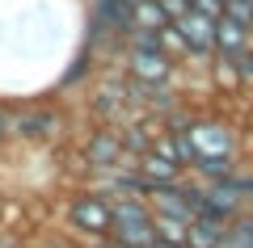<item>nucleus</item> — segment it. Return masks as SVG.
Returning a JSON list of instances; mask_svg holds the SVG:
<instances>
[{
  "label": "nucleus",
  "instance_id": "1",
  "mask_svg": "<svg viewBox=\"0 0 253 248\" xmlns=\"http://www.w3.org/2000/svg\"><path fill=\"white\" fill-rule=\"evenodd\" d=\"M173 71H177V63L152 42V34H131L126 38V76L135 80V84L161 89V84L173 80Z\"/></svg>",
  "mask_w": 253,
  "mask_h": 248
},
{
  "label": "nucleus",
  "instance_id": "2",
  "mask_svg": "<svg viewBox=\"0 0 253 248\" xmlns=\"http://www.w3.org/2000/svg\"><path fill=\"white\" fill-rule=\"evenodd\" d=\"M110 223H114V214H110V198L101 194V189H84V194H76L72 202H68V227H72L76 236L106 240Z\"/></svg>",
  "mask_w": 253,
  "mask_h": 248
},
{
  "label": "nucleus",
  "instance_id": "3",
  "mask_svg": "<svg viewBox=\"0 0 253 248\" xmlns=\"http://www.w3.org/2000/svg\"><path fill=\"white\" fill-rule=\"evenodd\" d=\"M181 135H186L194 160H203V156H236V135L228 131V122H219V118H199L194 114ZM194 160H190V164H194Z\"/></svg>",
  "mask_w": 253,
  "mask_h": 248
},
{
  "label": "nucleus",
  "instance_id": "4",
  "mask_svg": "<svg viewBox=\"0 0 253 248\" xmlns=\"http://www.w3.org/2000/svg\"><path fill=\"white\" fill-rule=\"evenodd\" d=\"M173 26L186 38L190 59H211V55H215V17H207V13H199V9H186Z\"/></svg>",
  "mask_w": 253,
  "mask_h": 248
},
{
  "label": "nucleus",
  "instance_id": "5",
  "mask_svg": "<svg viewBox=\"0 0 253 248\" xmlns=\"http://www.w3.org/2000/svg\"><path fill=\"white\" fill-rule=\"evenodd\" d=\"M81 160L93 173L118 169V160H123V135H118L114 126H97V131L89 135V143L81 147Z\"/></svg>",
  "mask_w": 253,
  "mask_h": 248
},
{
  "label": "nucleus",
  "instance_id": "6",
  "mask_svg": "<svg viewBox=\"0 0 253 248\" xmlns=\"http://www.w3.org/2000/svg\"><path fill=\"white\" fill-rule=\"evenodd\" d=\"M228 223H232V219H219V214H207V211L194 214L190 227H186V248H219V244H224Z\"/></svg>",
  "mask_w": 253,
  "mask_h": 248
},
{
  "label": "nucleus",
  "instance_id": "7",
  "mask_svg": "<svg viewBox=\"0 0 253 248\" xmlns=\"http://www.w3.org/2000/svg\"><path fill=\"white\" fill-rule=\"evenodd\" d=\"M249 46H253V30H245L241 21H232V17L219 13L215 17V55H241V51H249Z\"/></svg>",
  "mask_w": 253,
  "mask_h": 248
},
{
  "label": "nucleus",
  "instance_id": "8",
  "mask_svg": "<svg viewBox=\"0 0 253 248\" xmlns=\"http://www.w3.org/2000/svg\"><path fill=\"white\" fill-rule=\"evenodd\" d=\"M161 26H169L161 0H139L135 9L126 13V38H131V34H156Z\"/></svg>",
  "mask_w": 253,
  "mask_h": 248
},
{
  "label": "nucleus",
  "instance_id": "9",
  "mask_svg": "<svg viewBox=\"0 0 253 248\" xmlns=\"http://www.w3.org/2000/svg\"><path fill=\"white\" fill-rule=\"evenodd\" d=\"M152 42L161 46V51L169 55L173 63H181V59H190V46H186V38L177 34V26H173V21H169V26H161V30H156V34H152Z\"/></svg>",
  "mask_w": 253,
  "mask_h": 248
},
{
  "label": "nucleus",
  "instance_id": "10",
  "mask_svg": "<svg viewBox=\"0 0 253 248\" xmlns=\"http://www.w3.org/2000/svg\"><path fill=\"white\" fill-rule=\"evenodd\" d=\"M186 227H190V223L177 219V214L152 211V231H156V240H177V244H186Z\"/></svg>",
  "mask_w": 253,
  "mask_h": 248
},
{
  "label": "nucleus",
  "instance_id": "11",
  "mask_svg": "<svg viewBox=\"0 0 253 248\" xmlns=\"http://www.w3.org/2000/svg\"><path fill=\"white\" fill-rule=\"evenodd\" d=\"M148 248H186V244H177V240H152Z\"/></svg>",
  "mask_w": 253,
  "mask_h": 248
},
{
  "label": "nucleus",
  "instance_id": "12",
  "mask_svg": "<svg viewBox=\"0 0 253 248\" xmlns=\"http://www.w3.org/2000/svg\"><path fill=\"white\" fill-rule=\"evenodd\" d=\"M4 135H9V118H4V109H0V143H4Z\"/></svg>",
  "mask_w": 253,
  "mask_h": 248
},
{
  "label": "nucleus",
  "instance_id": "13",
  "mask_svg": "<svg viewBox=\"0 0 253 248\" xmlns=\"http://www.w3.org/2000/svg\"><path fill=\"white\" fill-rule=\"evenodd\" d=\"M114 248H131V244H114Z\"/></svg>",
  "mask_w": 253,
  "mask_h": 248
},
{
  "label": "nucleus",
  "instance_id": "14",
  "mask_svg": "<svg viewBox=\"0 0 253 248\" xmlns=\"http://www.w3.org/2000/svg\"><path fill=\"white\" fill-rule=\"evenodd\" d=\"M245 4H249V9H253V0H245Z\"/></svg>",
  "mask_w": 253,
  "mask_h": 248
}]
</instances>
